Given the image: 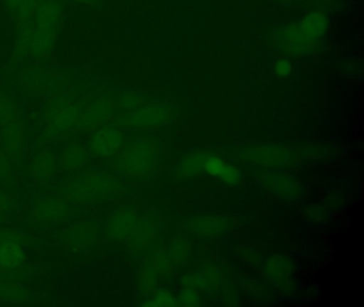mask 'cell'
Segmentation results:
<instances>
[{"instance_id":"7402d4cb","label":"cell","mask_w":364,"mask_h":307,"mask_svg":"<svg viewBox=\"0 0 364 307\" xmlns=\"http://www.w3.org/2000/svg\"><path fill=\"white\" fill-rule=\"evenodd\" d=\"M161 277V273L155 269V266L150 262H146L139 272L138 281H139L140 289L144 293H150L156 287Z\"/></svg>"},{"instance_id":"8fae6325","label":"cell","mask_w":364,"mask_h":307,"mask_svg":"<svg viewBox=\"0 0 364 307\" xmlns=\"http://www.w3.org/2000/svg\"><path fill=\"white\" fill-rule=\"evenodd\" d=\"M268 191L285 200H295L301 194V185L295 177L283 174H266L261 178Z\"/></svg>"},{"instance_id":"9a60e30c","label":"cell","mask_w":364,"mask_h":307,"mask_svg":"<svg viewBox=\"0 0 364 307\" xmlns=\"http://www.w3.org/2000/svg\"><path fill=\"white\" fill-rule=\"evenodd\" d=\"M99 232V227L93 222H77L65 230V241L74 249H84L97 240Z\"/></svg>"},{"instance_id":"f546056e","label":"cell","mask_w":364,"mask_h":307,"mask_svg":"<svg viewBox=\"0 0 364 307\" xmlns=\"http://www.w3.org/2000/svg\"><path fill=\"white\" fill-rule=\"evenodd\" d=\"M306 217L312 223H321L325 220L326 212L321 207L315 205V206H311L310 208L306 209Z\"/></svg>"},{"instance_id":"9c48e42d","label":"cell","mask_w":364,"mask_h":307,"mask_svg":"<svg viewBox=\"0 0 364 307\" xmlns=\"http://www.w3.org/2000/svg\"><path fill=\"white\" fill-rule=\"evenodd\" d=\"M245 159L268 166H284L291 163V154L282 145H259L249 147L242 154Z\"/></svg>"},{"instance_id":"d6a6232c","label":"cell","mask_w":364,"mask_h":307,"mask_svg":"<svg viewBox=\"0 0 364 307\" xmlns=\"http://www.w3.org/2000/svg\"><path fill=\"white\" fill-rule=\"evenodd\" d=\"M97 1H99V0H97Z\"/></svg>"},{"instance_id":"8992f818","label":"cell","mask_w":364,"mask_h":307,"mask_svg":"<svg viewBox=\"0 0 364 307\" xmlns=\"http://www.w3.org/2000/svg\"><path fill=\"white\" fill-rule=\"evenodd\" d=\"M124 134L116 127L102 126L93 130L87 142V149L93 157L106 159L122 149Z\"/></svg>"},{"instance_id":"2e32d148","label":"cell","mask_w":364,"mask_h":307,"mask_svg":"<svg viewBox=\"0 0 364 307\" xmlns=\"http://www.w3.org/2000/svg\"><path fill=\"white\" fill-rule=\"evenodd\" d=\"M89 154L87 146L80 142H71L61 149L58 164L68 172L80 171L88 163Z\"/></svg>"},{"instance_id":"7c38bea8","label":"cell","mask_w":364,"mask_h":307,"mask_svg":"<svg viewBox=\"0 0 364 307\" xmlns=\"http://www.w3.org/2000/svg\"><path fill=\"white\" fill-rule=\"evenodd\" d=\"M58 166V158L50 149H40L31 160V176L37 183H46L54 177Z\"/></svg>"},{"instance_id":"484cf974","label":"cell","mask_w":364,"mask_h":307,"mask_svg":"<svg viewBox=\"0 0 364 307\" xmlns=\"http://www.w3.org/2000/svg\"><path fill=\"white\" fill-rule=\"evenodd\" d=\"M142 305H144V306L172 307L178 305V303H176V296H174L171 292L168 291V290L161 289L159 290V291L154 294V298H153L152 300L144 303Z\"/></svg>"},{"instance_id":"277c9868","label":"cell","mask_w":364,"mask_h":307,"mask_svg":"<svg viewBox=\"0 0 364 307\" xmlns=\"http://www.w3.org/2000/svg\"><path fill=\"white\" fill-rule=\"evenodd\" d=\"M80 107L78 102L71 100L58 99L53 102L46 114V134L57 138L69 134L80 124Z\"/></svg>"},{"instance_id":"7a4b0ae2","label":"cell","mask_w":364,"mask_h":307,"mask_svg":"<svg viewBox=\"0 0 364 307\" xmlns=\"http://www.w3.org/2000/svg\"><path fill=\"white\" fill-rule=\"evenodd\" d=\"M120 183L105 171L88 170L78 173L60 188L61 198L72 204H99L118 194Z\"/></svg>"},{"instance_id":"ba28073f","label":"cell","mask_w":364,"mask_h":307,"mask_svg":"<svg viewBox=\"0 0 364 307\" xmlns=\"http://www.w3.org/2000/svg\"><path fill=\"white\" fill-rule=\"evenodd\" d=\"M139 217L129 208L119 209L112 213L106 222V235L110 240L125 241L131 238L137 228Z\"/></svg>"},{"instance_id":"d4e9b609","label":"cell","mask_w":364,"mask_h":307,"mask_svg":"<svg viewBox=\"0 0 364 307\" xmlns=\"http://www.w3.org/2000/svg\"><path fill=\"white\" fill-rule=\"evenodd\" d=\"M18 117V109L10 96L0 91V125Z\"/></svg>"},{"instance_id":"6da1fadb","label":"cell","mask_w":364,"mask_h":307,"mask_svg":"<svg viewBox=\"0 0 364 307\" xmlns=\"http://www.w3.org/2000/svg\"><path fill=\"white\" fill-rule=\"evenodd\" d=\"M329 27L323 11L308 13L295 23H289L274 33L277 47L285 55L300 57L312 53Z\"/></svg>"},{"instance_id":"30bf717a","label":"cell","mask_w":364,"mask_h":307,"mask_svg":"<svg viewBox=\"0 0 364 307\" xmlns=\"http://www.w3.org/2000/svg\"><path fill=\"white\" fill-rule=\"evenodd\" d=\"M0 143L12 159H18L23 155L26 134L20 117L0 125Z\"/></svg>"},{"instance_id":"44dd1931","label":"cell","mask_w":364,"mask_h":307,"mask_svg":"<svg viewBox=\"0 0 364 307\" xmlns=\"http://www.w3.org/2000/svg\"><path fill=\"white\" fill-rule=\"evenodd\" d=\"M197 275V289L205 290V291H214L220 285V273L214 266H204L200 269Z\"/></svg>"},{"instance_id":"4316f807","label":"cell","mask_w":364,"mask_h":307,"mask_svg":"<svg viewBox=\"0 0 364 307\" xmlns=\"http://www.w3.org/2000/svg\"><path fill=\"white\" fill-rule=\"evenodd\" d=\"M178 306L197 307L201 304L200 296L196 289H183L176 300Z\"/></svg>"},{"instance_id":"4dcf8cb0","label":"cell","mask_w":364,"mask_h":307,"mask_svg":"<svg viewBox=\"0 0 364 307\" xmlns=\"http://www.w3.org/2000/svg\"><path fill=\"white\" fill-rule=\"evenodd\" d=\"M181 285H182L183 289H197L198 283L196 273L183 275L181 279Z\"/></svg>"},{"instance_id":"1f68e13d","label":"cell","mask_w":364,"mask_h":307,"mask_svg":"<svg viewBox=\"0 0 364 307\" xmlns=\"http://www.w3.org/2000/svg\"><path fill=\"white\" fill-rule=\"evenodd\" d=\"M11 206V200L5 192L0 191V215H5Z\"/></svg>"},{"instance_id":"3957f363","label":"cell","mask_w":364,"mask_h":307,"mask_svg":"<svg viewBox=\"0 0 364 307\" xmlns=\"http://www.w3.org/2000/svg\"><path fill=\"white\" fill-rule=\"evenodd\" d=\"M159 157V149L157 143L150 139H139L120 151L117 166L125 176L142 178L154 170Z\"/></svg>"},{"instance_id":"5bb4252c","label":"cell","mask_w":364,"mask_h":307,"mask_svg":"<svg viewBox=\"0 0 364 307\" xmlns=\"http://www.w3.org/2000/svg\"><path fill=\"white\" fill-rule=\"evenodd\" d=\"M264 275L270 283L283 287L291 283L294 272L293 264L282 255L272 256L264 264Z\"/></svg>"},{"instance_id":"ac0fdd59","label":"cell","mask_w":364,"mask_h":307,"mask_svg":"<svg viewBox=\"0 0 364 307\" xmlns=\"http://www.w3.org/2000/svg\"><path fill=\"white\" fill-rule=\"evenodd\" d=\"M212 154L206 151H193L185 156L176 168V175L181 178H191L203 172L206 160Z\"/></svg>"},{"instance_id":"f1b7e54d","label":"cell","mask_w":364,"mask_h":307,"mask_svg":"<svg viewBox=\"0 0 364 307\" xmlns=\"http://www.w3.org/2000/svg\"><path fill=\"white\" fill-rule=\"evenodd\" d=\"M274 74L280 77V78H287V77L291 76V72H293V65H291L289 60H278V61L274 63Z\"/></svg>"},{"instance_id":"ffe728a7","label":"cell","mask_w":364,"mask_h":307,"mask_svg":"<svg viewBox=\"0 0 364 307\" xmlns=\"http://www.w3.org/2000/svg\"><path fill=\"white\" fill-rule=\"evenodd\" d=\"M164 110L156 107H149L139 110H133L121 117L125 125L153 126L161 124L164 121Z\"/></svg>"},{"instance_id":"5b68a950","label":"cell","mask_w":364,"mask_h":307,"mask_svg":"<svg viewBox=\"0 0 364 307\" xmlns=\"http://www.w3.org/2000/svg\"><path fill=\"white\" fill-rule=\"evenodd\" d=\"M80 124L82 129L95 130L105 126L114 112V102L106 94H95L84 104H80Z\"/></svg>"},{"instance_id":"603a6c76","label":"cell","mask_w":364,"mask_h":307,"mask_svg":"<svg viewBox=\"0 0 364 307\" xmlns=\"http://www.w3.org/2000/svg\"><path fill=\"white\" fill-rule=\"evenodd\" d=\"M0 300L22 303L28 300V292L22 286L14 283H0Z\"/></svg>"},{"instance_id":"83f0119b","label":"cell","mask_w":364,"mask_h":307,"mask_svg":"<svg viewBox=\"0 0 364 307\" xmlns=\"http://www.w3.org/2000/svg\"><path fill=\"white\" fill-rule=\"evenodd\" d=\"M12 166L10 156L3 147H0V181H9L11 178Z\"/></svg>"},{"instance_id":"cb8c5ba5","label":"cell","mask_w":364,"mask_h":307,"mask_svg":"<svg viewBox=\"0 0 364 307\" xmlns=\"http://www.w3.org/2000/svg\"><path fill=\"white\" fill-rule=\"evenodd\" d=\"M191 244L183 239H176L170 244L167 253L174 264H183L191 255Z\"/></svg>"},{"instance_id":"d6986e66","label":"cell","mask_w":364,"mask_h":307,"mask_svg":"<svg viewBox=\"0 0 364 307\" xmlns=\"http://www.w3.org/2000/svg\"><path fill=\"white\" fill-rule=\"evenodd\" d=\"M228 227V222L217 217H196L188 225L191 232L201 237L217 236L227 232Z\"/></svg>"},{"instance_id":"4fadbf2b","label":"cell","mask_w":364,"mask_h":307,"mask_svg":"<svg viewBox=\"0 0 364 307\" xmlns=\"http://www.w3.org/2000/svg\"><path fill=\"white\" fill-rule=\"evenodd\" d=\"M50 0H3L4 6L14 23V27L22 23L35 9L40 4ZM65 4H97V0H63Z\"/></svg>"},{"instance_id":"52a82bcc","label":"cell","mask_w":364,"mask_h":307,"mask_svg":"<svg viewBox=\"0 0 364 307\" xmlns=\"http://www.w3.org/2000/svg\"><path fill=\"white\" fill-rule=\"evenodd\" d=\"M70 202L58 196H43L37 198L33 205V215L38 222L56 224L65 221L71 215Z\"/></svg>"},{"instance_id":"e0dca14e","label":"cell","mask_w":364,"mask_h":307,"mask_svg":"<svg viewBox=\"0 0 364 307\" xmlns=\"http://www.w3.org/2000/svg\"><path fill=\"white\" fill-rule=\"evenodd\" d=\"M26 253L16 238L7 239L0 242V266L14 270L24 264Z\"/></svg>"}]
</instances>
